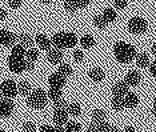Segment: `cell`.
I'll use <instances>...</instances> for the list:
<instances>
[{"label":"cell","instance_id":"33","mask_svg":"<svg viewBox=\"0 0 156 132\" xmlns=\"http://www.w3.org/2000/svg\"><path fill=\"white\" fill-rule=\"evenodd\" d=\"M73 59H75V62H77V63L83 62V60H84V53H83V51H80V49H76V51L73 52Z\"/></svg>","mask_w":156,"mask_h":132},{"label":"cell","instance_id":"45","mask_svg":"<svg viewBox=\"0 0 156 132\" xmlns=\"http://www.w3.org/2000/svg\"><path fill=\"white\" fill-rule=\"evenodd\" d=\"M108 132H120V130H119L118 127H115V126H111V127H109V131Z\"/></svg>","mask_w":156,"mask_h":132},{"label":"cell","instance_id":"5","mask_svg":"<svg viewBox=\"0 0 156 132\" xmlns=\"http://www.w3.org/2000/svg\"><path fill=\"white\" fill-rule=\"evenodd\" d=\"M147 27H148L147 21H145L143 17H139V16H135L128 21V30H129V32H132L135 35L144 34V32L147 31Z\"/></svg>","mask_w":156,"mask_h":132},{"label":"cell","instance_id":"13","mask_svg":"<svg viewBox=\"0 0 156 132\" xmlns=\"http://www.w3.org/2000/svg\"><path fill=\"white\" fill-rule=\"evenodd\" d=\"M35 41H36V44L39 45V48H40V49H44V51H51L52 41L49 40V39L45 36V35L37 34L36 37H35Z\"/></svg>","mask_w":156,"mask_h":132},{"label":"cell","instance_id":"11","mask_svg":"<svg viewBox=\"0 0 156 132\" xmlns=\"http://www.w3.org/2000/svg\"><path fill=\"white\" fill-rule=\"evenodd\" d=\"M128 87H129V85L127 84L126 81H118V83L112 87V95L113 96H122V98H124V96L128 94Z\"/></svg>","mask_w":156,"mask_h":132},{"label":"cell","instance_id":"2","mask_svg":"<svg viewBox=\"0 0 156 132\" xmlns=\"http://www.w3.org/2000/svg\"><path fill=\"white\" fill-rule=\"evenodd\" d=\"M52 44L58 49L62 48H73L77 43V37L72 32H58L51 39Z\"/></svg>","mask_w":156,"mask_h":132},{"label":"cell","instance_id":"14","mask_svg":"<svg viewBox=\"0 0 156 132\" xmlns=\"http://www.w3.org/2000/svg\"><path fill=\"white\" fill-rule=\"evenodd\" d=\"M140 80H141V76L137 71H129V72L126 75V79H124V81L128 85H131V87H136V85L140 83Z\"/></svg>","mask_w":156,"mask_h":132},{"label":"cell","instance_id":"44","mask_svg":"<svg viewBox=\"0 0 156 132\" xmlns=\"http://www.w3.org/2000/svg\"><path fill=\"white\" fill-rule=\"evenodd\" d=\"M124 132H136V130L132 127V126H128V127H126V130H124Z\"/></svg>","mask_w":156,"mask_h":132},{"label":"cell","instance_id":"20","mask_svg":"<svg viewBox=\"0 0 156 132\" xmlns=\"http://www.w3.org/2000/svg\"><path fill=\"white\" fill-rule=\"evenodd\" d=\"M17 91H19L20 95L28 96L32 92V88H31V84L27 83V81H20V83L17 84Z\"/></svg>","mask_w":156,"mask_h":132},{"label":"cell","instance_id":"9","mask_svg":"<svg viewBox=\"0 0 156 132\" xmlns=\"http://www.w3.org/2000/svg\"><path fill=\"white\" fill-rule=\"evenodd\" d=\"M48 84L49 87H54V88H63L66 85V77L63 75H60L59 72L52 73L48 77Z\"/></svg>","mask_w":156,"mask_h":132},{"label":"cell","instance_id":"32","mask_svg":"<svg viewBox=\"0 0 156 132\" xmlns=\"http://www.w3.org/2000/svg\"><path fill=\"white\" fill-rule=\"evenodd\" d=\"M23 132H36V127H35L34 123L26 122L23 124Z\"/></svg>","mask_w":156,"mask_h":132},{"label":"cell","instance_id":"30","mask_svg":"<svg viewBox=\"0 0 156 132\" xmlns=\"http://www.w3.org/2000/svg\"><path fill=\"white\" fill-rule=\"evenodd\" d=\"M81 126L77 122H68L66 124V131L67 132H80Z\"/></svg>","mask_w":156,"mask_h":132},{"label":"cell","instance_id":"31","mask_svg":"<svg viewBox=\"0 0 156 132\" xmlns=\"http://www.w3.org/2000/svg\"><path fill=\"white\" fill-rule=\"evenodd\" d=\"M68 108V104L64 99H59V100L55 102V109H67Z\"/></svg>","mask_w":156,"mask_h":132},{"label":"cell","instance_id":"35","mask_svg":"<svg viewBox=\"0 0 156 132\" xmlns=\"http://www.w3.org/2000/svg\"><path fill=\"white\" fill-rule=\"evenodd\" d=\"M113 5H115V8H118V9H124L127 7V0H115Z\"/></svg>","mask_w":156,"mask_h":132},{"label":"cell","instance_id":"48","mask_svg":"<svg viewBox=\"0 0 156 132\" xmlns=\"http://www.w3.org/2000/svg\"><path fill=\"white\" fill-rule=\"evenodd\" d=\"M40 2H41V3H49L51 0H40Z\"/></svg>","mask_w":156,"mask_h":132},{"label":"cell","instance_id":"23","mask_svg":"<svg viewBox=\"0 0 156 132\" xmlns=\"http://www.w3.org/2000/svg\"><path fill=\"white\" fill-rule=\"evenodd\" d=\"M48 98L51 100H59L62 99V88H54V87H49V91H48Z\"/></svg>","mask_w":156,"mask_h":132},{"label":"cell","instance_id":"41","mask_svg":"<svg viewBox=\"0 0 156 132\" xmlns=\"http://www.w3.org/2000/svg\"><path fill=\"white\" fill-rule=\"evenodd\" d=\"M7 17V12L3 8H0V21H3Z\"/></svg>","mask_w":156,"mask_h":132},{"label":"cell","instance_id":"43","mask_svg":"<svg viewBox=\"0 0 156 132\" xmlns=\"http://www.w3.org/2000/svg\"><path fill=\"white\" fill-rule=\"evenodd\" d=\"M55 132H67V131H66V128H63V126H56Z\"/></svg>","mask_w":156,"mask_h":132},{"label":"cell","instance_id":"40","mask_svg":"<svg viewBox=\"0 0 156 132\" xmlns=\"http://www.w3.org/2000/svg\"><path fill=\"white\" fill-rule=\"evenodd\" d=\"M150 72H151L152 76L156 77V62H154V63L150 64Z\"/></svg>","mask_w":156,"mask_h":132},{"label":"cell","instance_id":"15","mask_svg":"<svg viewBox=\"0 0 156 132\" xmlns=\"http://www.w3.org/2000/svg\"><path fill=\"white\" fill-rule=\"evenodd\" d=\"M124 104H126L127 108H135V107L139 104V98H137V95L132 94V92H128V94L124 96Z\"/></svg>","mask_w":156,"mask_h":132},{"label":"cell","instance_id":"37","mask_svg":"<svg viewBox=\"0 0 156 132\" xmlns=\"http://www.w3.org/2000/svg\"><path fill=\"white\" fill-rule=\"evenodd\" d=\"M111 124H108L107 122H100V131L101 132H108Z\"/></svg>","mask_w":156,"mask_h":132},{"label":"cell","instance_id":"7","mask_svg":"<svg viewBox=\"0 0 156 132\" xmlns=\"http://www.w3.org/2000/svg\"><path fill=\"white\" fill-rule=\"evenodd\" d=\"M17 36L9 32L8 30H2L0 31V44L4 45V47H13L15 45Z\"/></svg>","mask_w":156,"mask_h":132},{"label":"cell","instance_id":"27","mask_svg":"<svg viewBox=\"0 0 156 132\" xmlns=\"http://www.w3.org/2000/svg\"><path fill=\"white\" fill-rule=\"evenodd\" d=\"M58 72L60 75H63L64 77H67V76H69V75H72V68H71L69 64H60L58 68Z\"/></svg>","mask_w":156,"mask_h":132},{"label":"cell","instance_id":"22","mask_svg":"<svg viewBox=\"0 0 156 132\" xmlns=\"http://www.w3.org/2000/svg\"><path fill=\"white\" fill-rule=\"evenodd\" d=\"M17 40H19V44L24 45V47H31V45L34 44L32 37L28 34H20L19 36H17Z\"/></svg>","mask_w":156,"mask_h":132},{"label":"cell","instance_id":"21","mask_svg":"<svg viewBox=\"0 0 156 132\" xmlns=\"http://www.w3.org/2000/svg\"><path fill=\"white\" fill-rule=\"evenodd\" d=\"M135 60H136V64L140 68H145L147 66H150V58H148L145 53H137Z\"/></svg>","mask_w":156,"mask_h":132},{"label":"cell","instance_id":"24","mask_svg":"<svg viewBox=\"0 0 156 132\" xmlns=\"http://www.w3.org/2000/svg\"><path fill=\"white\" fill-rule=\"evenodd\" d=\"M67 111H68V113L72 116H79L80 112H81V107H80L79 103H71V104H68Z\"/></svg>","mask_w":156,"mask_h":132},{"label":"cell","instance_id":"3","mask_svg":"<svg viewBox=\"0 0 156 132\" xmlns=\"http://www.w3.org/2000/svg\"><path fill=\"white\" fill-rule=\"evenodd\" d=\"M47 98H48V94H45V91L37 88V90L32 91L30 95H28L27 104L35 109H41L45 107V104H47Z\"/></svg>","mask_w":156,"mask_h":132},{"label":"cell","instance_id":"26","mask_svg":"<svg viewBox=\"0 0 156 132\" xmlns=\"http://www.w3.org/2000/svg\"><path fill=\"white\" fill-rule=\"evenodd\" d=\"M103 16H104V19L108 21V23H111V21H115L116 20V12L113 8H105L104 9V13H103Z\"/></svg>","mask_w":156,"mask_h":132},{"label":"cell","instance_id":"10","mask_svg":"<svg viewBox=\"0 0 156 132\" xmlns=\"http://www.w3.org/2000/svg\"><path fill=\"white\" fill-rule=\"evenodd\" d=\"M68 111L67 109H55L54 112V123L56 126H63L68 123Z\"/></svg>","mask_w":156,"mask_h":132},{"label":"cell","instance_id":"38","mask_svg":"<svg viewBox=\"0 0 156 132\" xmlns=\"http://www.w3.org/2000/svg\"><path fill=\"white\" fill-rule=\"evenodd\" d=\"M76 3H77L79 8H86V7L90 4V0H76Z\"/></svg>","mask_w":156,"mask_h":132},{"label":"cell","instance_id":"17","mask_svg":"<svg viewBox=\"0 0 156 132\" xmlns=\"http://www.w3.org/2000/svg\"><path fill=\"white\" fill-rule=\"evenodd\" d=\"M105 117H107V112H105L104 109L98 108V109L92 111V122H98V123L105 122Z\"/></svg>","mask_w":156,"mask_h":132},{"label":"cell","instance_id":"39","mask_svg":"<svg viewBox=\"0 0 156 132\" xmlns=\"http://www.w3.org/2000/svg\"><path fill=\"white\" fill-rule=\"evenodd\" d=\"M40 132H55V127H51V126H41V127H40Z\"/></svg>","mask_w":156,"mask_h":132},{"label":"cell","instance_id":"16","mask_svg":"<svg viewBox=\"0 0 156 132\" xmlns=\"http://www.w3.org/2000/svg\"><path fill=\"white\" fill-rule=\"evenodd\" d=\"M88 76H90V79L92 81L99 83V81H101L104 79V72H103L100 68H92V70H90V72H88Z\"/></svg>","mask_w":156,"mask_h":132},{"label":"cell","instance_id":"4","mask_svg":"<svg viewBox=\"0 0 156 132\" xmlns=\"http://www.w3.org/2000/svg\"><path fill=\"white\" fill-rule=\"evenodd\" d=\"M26 66H27V59H24L23 56H16V55H9L8 58V67L12 72L15 73H20L23 71H26Z\"/></svg>","mask_w":156,"mask_h":132},{"label":"cell","instance_id":"19","mask_svg":"<svg viewBox=\"0 0 156 132\" xmlns=\"http://www.w3.org/2000/svg\"><path fill=\"white\" fill-rule=\"evenodd\" d=\"M80 44L83 48H92L95 44H96V41H95V39L92 35H84V36L80 39Z\"/></svg>","mask_w":156,"mask_h":132},{"label":"cell","instance_id":"28","mask_svg":"<svg viewBox=\"0 0 156 132\" xmlns=\"http://www.w3.org/2000/svg\"><path fill=\"white\" fill-rule=\"evenodd\" d=\"M26 58H27L28 62L35 63L37 60V58H39V51L36 48H30L27 51V53H26Z\"/></svg>","mask_w":156,"mask_h":132},{"label":"cell","instance_id":"6","mask_svg":"<svg viewBox=\"0 0 156 132\" xmlns=\"http://www.w3.org/2000/svg\"><path fill=\"white\" fill-rule=\"evenodd\" d=\"M0 90H2L3 96H5L7 99L15 98L17 95V92H19L17 91V84L12 80H4L2 83V85H0Z\"/></svg>","mask_w":156,"mask_h":132},{"label":"cell","instance_id":"25","mask_svg":"<svg viewBox=\"0 0 156 132\" xmlns=\"http://www.w3.org/2000/svg\"><path fill=\"white\" fill-rule=\"evenodd\" d=\"M94 24L99 28V30H103V28L107 27L108 21L104 19V16H103V15H96L94 17Z\"/></svg>","mask_w":156,"mask_h":132},{"label":"cell","instance_id":"47","mask_svg":"<svg viewBox=\"0 0 156 132\" xmlns=\"http://www.w3.org/2000/svg\"><path fill=\"white\" fill-rule=\"evenodd\" d=\"M152 53H154V55L156 56V43H155L154 45H152Z\"/></svg>","mask_w":156,"mask_h":132},{"label":"cell","instance_id":"36","mask_svg":"<svg viewBox=\"0 0 156 132\" xmlns=\"http://www.w3.org/2000/svg\"><path fill=\"white\" fill-rule=\"evenodd\" d=\"M8 4H9L11 8L16 9V8H19V7L22 5V0H8Z\"/></svg>","mask_w":156,"mask_h":132},{"label":"cell","instance_id":"29","mask_svg":"<svg viewBox=\"0 0 156 132\" xmlns=\"http://www.w3.org/2000/svg\"><path fill=\"white\" fill-rule=\"evenodd\" d=\"M64 8H66V11H68V12H75V11L79 9V7H77L76 0H66Z\"/></svg>","mask_w":156,"mask_h":132},{"label":"cell","instance_id":"42","mask_svg":"<svg viewBox=\"0 0 156 132\" xmlns=\"http://www.w3.org/2000/svg\"><path fill=\"white\" fill-rule=\"evenodd\" d=\"M34 67H35V64L32 62H28L27 60V66H26V71H31V70H34Z\"/></svg>","mask_w":156,"mask_h":132},{"label":"cell","instance_id":"50","mask_svg":"<svg viewBox=\"0 0 156 132\" xmlns=\"http://www.w3.org/2000/svg\"><path fill=\"white\" fill-rule=\"evenodd\" d=\"M0 132H5V131L4 130H0Z\"/></svg>","mask_w":156,"mask_h":132},{"label":"cell","instance_id":"49","mask_svg":"<svg viewBox=\"0 0 156 132\" xmlns=\"http://www.w3.org/2000/svg\"><path fill=\"white\" fill-rule=\"evenodd\" d=\"M2 96H3V94H2V90H0V100H2Z\"/></svg>","mask_w":156,"mask_h":132},{"label":"cell","instance_id":"46","mask_svg":"<svg viewBox=\"0 0 156 132\" xmlns=\"http://www.w3.org/2000/svg\"><path fill=\"white\" fill-rule=\"evenodd\" d=\"M152 112H154V116H156V98L154 100V109H152Z\"/></svg>","mask_w":156,"mask_h":132},{"label":"cell","instance_id":"34","mask_svg":"<svg viewBox=\"0 0 156 132\" xmlns=\"http://www.w3.org/2000/svg\"><path fill=\"white\" fill-rule=\"evenodd\" d=\"M88 132H101L100 131V123L98 122H92L88 127Z\"/></svg>","mask_w":156,"mask_h":132},{"label":"cell","instance_id":"8","mask_svg":"<svg viewBox=\"0 0 156 132\" xmlns=\"http://www.w3.org/2000/svg\"><path fill=\"white\" fill-rule=\"evenodd\" d=\"M13 112V102L11 99H2L0 100V117H8Z\"/></svg>","mask_w":156,"mask_h":132},{"label":"cell","instance_id":"1","mask_svg":"<svg viewBox=\"0 0 156 132\" xmlns=\"http://www.w3.org/2000/svg\"><path fill=\"white\" fill-rule=\"evenodd\" d=\"M113 53H115V58L119 63H129L133 59H136L137 53H136V48L132 44L126 41H118L113 47Z\"/></svg>","mask_w":156,"mask_h":132},{"label":"cell","instance_id":"12","mask_svg":"<svg viewBox=\"0 0 156 132\" xmlns=\"http://www.w3.org/2000/svg\"><path fill=\"white\" fill-rule=\"evenodd\" d=\"M63 58H64V55H63V52L60 51V49H58V48L48 51L47 59H48V62L51 64H62Z\"/></svg>","mask_w":156,"mask_h":132},{"label":"cell","instance_id":"18","mask_svg":"<svg viewBox=\"0 0 156 132\" xmlns=\"http://www.w3.org/2000/svg\"><path fill=\"white\" fill-rule=\"evenodd\" d=\"M111 105L115 111H122L124 107H126V104H124V98H122V96H113L111 100Z\"/></svg>","mask_w":156,"mask_h":132}]
</instances>
